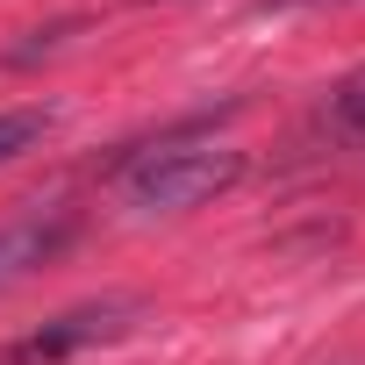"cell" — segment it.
<instances>
[{"instance_id":"5","label":"cell","mask_w":365,"mask_h":365,"mask_svg":"<svg viewBox=\"0 0 365 365\" xmlns=\"http://www.w3.org/2000/svg\"><path fill=\"white\" fill-rule=\"evenodd\" d=\"M51 129H58V108H0V165L43 150Z\"/></svg>"},{"instance_id":"4","label":"cell","mask_w":365,"mask_h":365,"mask_svg":"<svg viewBox=\"0 0 365 365\" xmlns=\"http://www.w3.org/2000/svg\"><path fill=\"white\" fill-rule=\"evenodd\" d=\"M322 129H329L336 143L365 150V65H358L351 79H336V86H329V101H322Z\"/></svg>"},{"instance_id":"2","label":"cell","mask_w":365,"mask_h":365,"mask_svg":"<svg viewBox=\"0 0 365 365\" xmlns=\"http://www.w3.org/2000/svg\"><path fill=\"white\" fill-rule=\"evenodd\" d=\"M136 322H143V301L136 294H101V301H79V308L36 322L15 344H0V365H72L93 344H122Z\"/></svg>"},{"instance_id":"1","label":"cell","mask_w":365,"mask_h":365,"mask_svg":"<svg viewBox=\"0 0 365 365\" xmlns=\"http://www.w3.org/2000/svg\"><path fill=\"white\" fill-rule=\"evenodd\" d=\"M201 129H215V115H194V122L165 129L158 143L129 150V165H122L129 208H143V215H187V208H208V201H222L237 187V179H244V150L201 143Z\"/></svg>"},{"instance_id":"3","label":"cell","mask_w":365,"mask_h":365,"mask_svg":"<svg viewBox=\"0 0 365 365\" xmlns=\"http://www.w3.org/2000/svg\"><path fill=\"white\" fill-rule=\"evenodd\" d=\"M79 230H86V215L65 208V201L29 208V215H15V222H0V294L22 287V279H36L43 265H58V258L79 244Z\"/></svg>"},{"instance_id":"6","label":"cell","mask_w":365,"mask_h":365,"mask_svg":"<svg viewBox=\"0 0 365 365\" xmlns=\"http://www.w3.org/2000/svg\"><path fill=\"white\" fill-rule=\"evenodd\" d=\"M279 8H294V0H279Z\"/></svg>"}]
</instances>
